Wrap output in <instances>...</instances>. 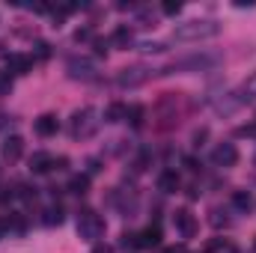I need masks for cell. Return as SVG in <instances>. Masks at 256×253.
<instances>
[{"label":"cell","instance_id":"1","mask_svg":"<svg viewBox=\"0 0 256 253\" xmlns=\"http://www.w3.org/2000/svg\"><path fill=\"white\" fill-rule=\"evenodd\" d=\"M256 102V72L242 84V86H236L232 92H226L224 98H218L214 102V110L218 114H236V110H242L244 104H250Z\"/></svg>","mask_w":256,"mask_h":253},{"label":"cell","instance_id":"2","mask_svg":"<svg viewBox=\"0 0 256 253\" xmlns=\"http://www.w3.org/2000/svg\"><path fill=\"white\" fill-rule=\"evenodd\" d=\"M220 33V24L218 21H208V18H200V21H185V24H176L173 30V42H202V39H214Z\"/></svg>","mask_w":256,"mask_h":253},{"label":"cell","instance_id":"3","mask_svg":"<svg viewBox=\"0 0 256 253\" xmlns=\"http://www.w3.org/2000/svg\"><path fill=\"white\" fill-rule=\"evenodd\" d=\"M98 114L92 110V108H80V110H74L72 114V120H68V134L74 137V140H86V137H92L96 131H98Z\"/></svg>","mask_w":256,"mask_h":253},{"label":"cell","instance_id":"4","mask_svg":"<svg viewBox=\"0 0 256 253\" xmlns=\"http://www.w3.org/2000/svg\"><path fill=\"white\" fill-rule=\"evenodd\" d=\"M78 236H80L84 242H98V238L104 236V220H102V214L92 212V208H80V214H78Z\"/></svg>","mask_w":256,"mask_h":253},{"label":"cell","instance_id":"5","mask_svg":"<svg viewBox=\"0 0 256 253\" xmlns=\"http://www.w3.org/2000/svg\"><path fill=\"white\" fill-rule=\"evenodd\" d=\"M152 78V68H146V66H128V68H120L116 72V86H140V84H146Z\"/></svg>","mask_w":256,"mask_h":253},{"label":"cell","instance_id":"6","mask_svg":"<svg viewBox=\"0 0 256 253\" xmlns=\"http://www.w3.org/2000/svg\"><path fill=\"white\" fill-rule=\"evenodd\" d=\"M173 226L182 232V238H194L196 236V218L191 214V208H176L173 212Z\"/></svg>","mask_w":256,"mask_h":253},{"label":"cell","instance_id":"7","mask_svg":"<svg viewBox=\"0 0 256 253\" xmlns=\"http://www.w3.org/2000/svg\"><path fill=\"white\" fill-rule=\"evenodd\" d=\"M218 63V57H188V60H179V63H173L170 68H164L161 74H173V72H200V68H208V66Z\"/></svg>","mask_w":256,"mask_h":253},{"label":"cell","instance_id":"8","mask_svg":"<svg viewBox=\"0 0 256 253\" xmlns=\"http://www.w3.org/2000/svg\"><path fill=\"white\" fill-rule=\"evenodd\" d=\"M66 68H68V78H74V80H86V78H92L96 74V63L90 60V57H72L68 63H66Z\"/></svg>","mask_w":256,"mask_h":253},{"label":"cell","instance_id":"9","mask_svg":"<svg viewBox=\"0 0 256 253\" xmlns=\"http://www.w3.org/2000/svg\"><path fill=\"white\" fill-rule=\"evenodd\" d=\"M21 152H24V140H21L18 134H9V137L3 140V146H0V158H3L6 164H15V161L21 158Z\"/></svg>","mask_w":256,"mask_h":253},{"label":"cell","instance_id":"10","mask_svg":"<svg viewBox=\"0 0 256 253\" xmlns=\"http://www.w3.org/2000/svg\"><path fill=\"white\" fill-rule=\"evenodd\" d=\"M212 161H214L218 167H232V164L238 161V149H236V143H218L214 152H212Z\"/></svg>","mask_w":256,"mask_h":253},{"label":"cell","instance_id":"11","mask_svg":"<svg viewBox=\"0 0 256 253\" xmlns=\"http://www.w3.org/2000/svg\"><path fill=\"white\" fill-rule=\"evenodd\" d=\"M6 72L9 74H30L33 72V57H27V54H9L6 57Z\"/></svg>","mask_w":256,"mask_h":253},{"label":"cell","instance_id":"12","mask_svg":"<svg viewBox=\"0 0 256 253\" xmlns=\"http://www.w3.org/2000/svg\"><path fill=\"white\" fill-rule=\"evenodd\" d=\"M36 134L39 137H51V134H57V128H60V120H57V114H42L39 120H36Z\"/></svg>","mask_w":256,"mask_h":253},{"label":"cell","instance_id":"13","mask_svg":"<svg viewBox=\"0 0 256 253\" xmlns=\"http://www.w3.org/2000/svg\"><path fill=\"white\" fill-rule=\"evenodd\" d=\"M137 242H140V250H143V248H158V244H161V226H158V224H149V226L137 236Z\"/></svg>","mask_w":256,"mask_h":253},{"label":"cell","instance_id":"14","mask_svg":"<svg viewBox=\"0 0 256 253\" xmlns=\"http://www.w3.org/2000/svg\"><path fill=\"white\" fill-rule=\"evenodd\" d=\"M54 155H48V152H36L33 158H30V170L33 173H51L54 170Z\"/></svg>","mask_w":256,"mask_h":253},{"label":"cell","instance_id":"15","mask_svg":"<svg viewBox=\"0 0 256 253\" xmlns=\"http://www.w3.org/2000/svg\"><path fill=\"white\" fill-rule=\"evenodd\" d=\"M179 185H182V179H179L176 170H164V173L158 176V190H164V194H176Z\"/></svg>","mask_w":256,"mask_h":253},{"label":"cell","instance_id":"16","mask_svg":"<svg viewBox=\"0 0 256 253\" xmlns=\"http://www.w3.org/2000/svg\"><path fill=\"white\" fill-rule=\"evenodd\" d=\"M110 42H114L116 48H131V45H134V33H131L128 27H116V30H114V39H110Z\"/></svg>","mask_w":256,"mask_h":253},{"label":"cell","instance_id":"17","mask_svg":"<svg viewBox=\"0 0 256 253\" xmlns=\"http://www.w3.org/2000/svg\"><path fill=\"white\" fill-rule=\"evenodd\" d=\"M126 116H128V108L126 104H120V102H114V104L104 110V120H108V122H122Z\"/></svg>","mask_w":256,"mask_h":253},{"label":"cell","instance_id":"18","mask_svg":"<svg viewBox=\"0 0 256 253\" xmlns=\"http://www.w3.org/2000/svg\"><path fill=\"white\" fill-rule=\"evenodd\" d=\"M48 226H60L63 224V208L60 206H51V208H45V218H42Z\"/></svg>","mask_w":256,"mask_h":253},{"label":"cell","instance_id":"19","mask_svg":"<svg viewBox=\"0 0 256 253\" xmlns=\"http://www.w3.org/2000/svg\"><path fill=\"white\" fill-rule=\"evenodd\" d=\"M86 188H90V176H72V182H68L72 194H86Z\"/></svg>","mask_w":256,"mask_h":253},{"label":"cell","instance_id":"20","mask_svg":"<svg viewBox=\"0 0 256 253\" xmlns=\"http://www.w3.org/2000/svg\"><path fill=\"white\" fill-rule=\"evenodd\" d=\"M143 114H146V110H143L140 104H131V108H128V116H126V120H128L134 128H140V126H143Z\"/></svg>","mask_w":256,"mask_h":253},{"label":"cell","instance_id":"21","mask_svg":"<svg viewBox=\"0 0 256 253\" xmlns=\"http://www.w3.org/2000/svg\"><path fill=\"white\" fill-rule=\"evenodd\" d=\"M232 206L242 208V212H248V208H250V194H248V190H236V194H232Z\"/></svg>","mask_w":256,"mask_h":253},{"label":"cell","instance_id":"22","mask_svg":"<svg viewBox=\"0 0 256 253\" xmlns=\"http://www.w3.org/2000/svg\"><path fill=\"white\" fill-rule=\"evenodd\" d=\"M122 250H126V253H137V250H140L137 236H131V232H126V236H122Z\"/></svg>","mask_w":256,"mask_h":253},{"label":"cell","instance_id":"23","mask_svg":"<svg viewBox=\"0 0 256 253\" xmlns=\"http://www.w3.org/2000/svg\"><path fill=\"white\" fill-rule=\"evenodd\" d=\"M161 12L164 15H179L182 12V3L179 0H167V3H161Z\"/></svg>","mask_w":256,"mask_h":253},{"label":"cell","instance_id":"24","mask_svg":"<svg viewBox=\"0 0 256 253\" xmlns=\"http://www.w3.org/2000/svg\"><path fill=\"white\" fill-rule=\"evenodd\" d=\"M140 51H143V54H161V51H164V45H161V42H143V45H140Z\"/></svg>","mask_w":256,"mask_h":253},{"label":"cell","instance_id":"25","mask_svg":"<svg viewBox=\"0 0 256 253\" xmlns=\"http://www.w3.org/2000/svg\"><path fill=\"white\" fill-rule=\"evenodd\" d=\"M12 90V74L9 72H0V96H6Z\"/></svg>","mask_w":256,"mask_h":253},{"label":"cell","instance_id":"26","mask_svg":"<svg viewBox=\"0 0 256 253\" xmlns=\"http://www.w3.org/2000/svg\"><path fill=\"white\" fill-rule=\"evenodd\" d=\"M36 54H39V60H48V57H51V45L39 42V45H36Z\"/></svg>","mask_w":256,"mask_h":253},{"label":"cell","instance_id":"27","mask_svg":"<svg viewBox=\"0 0 256 253\" xmlns=\"http://www.w3.org/2000/svg\"><path fill=\"white\" fill-rule=\"evenodd\" d=\"M90 36H92V33H90V30L84 27V30H78V33H74V42H86Z\"/></svg>","mask_w":256,"mask_h":253},{"label":"cell","instance_id":"28","mask_svg":"<svg viewBox=\"0 0 256 253\" xmlns=\"http://www.w3.org/2000/svg\"><path fill=\"white\" fill-rule=\"evenodd\" d=\"M6 232H9V220H6V218H0V242L6 238Z\"/></svg>","mask_w":256,"mask_h":253},{"label":"cell","instance_id":"29","mask_svg":"<svg viewBox=\"0 0 256 253\" xmlns=\"http://www.w3.org/2000/svg\"><path fill=\"white\" fill-rule=\"evenodd\" d=\"M92 253H116V250H114L110 244H96V248H92Z\"/></svg>","mask_w":256,"mask_h":253},{"label":"cell","instance_id":"30","mask_svg":"<svg viewBox=\"0 0 256 253\" xmlns=\"http://www.w3.org/2000/svg\"><path fill=\"white\" fill-rule=\"evenodd\" d=\"M254 250H256V242H254Z\"/></svg>","mask_w":256,"mask_h":253},{"label":"cell","instance_id":"31","mask_svg":"<svg viewBox=\"0 0 256 253\" xmlns=\"http://www.w3.org/2000/svg\"><path fill=\"white\" fill-rule=\"evenodd\" d=\"M0 48H3V45H0Z\"/></svg>","mask_w":256,"mask_h":253}]
</instances>
